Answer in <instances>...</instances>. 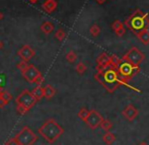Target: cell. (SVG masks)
Here are the masks:
<instances>
[{
    "mask_svg": "<svg viewBox=\"0 0 149 145\" xmlns=\"http://www.w3.org/2000/svg\"><path fill=\"white\" fill-rule=\"evenodd\" d=\"M41 72H40L39 69L36 66H33V64H30L24 71H22V74L24 76V78L30 83H33L35 79L37 78V76Z\"/></svg>",
    "mask_w": 149,
    "mask_h": 145,
    "instance_id": "obj_8",
    "label": "cell"
},
{
    "mask_svg": "<svg viewBox=\"0 0 149 145\" xmlns=\"http://www.w3.org/2000/svg\"><path fill=\"white\" fill-rule=\"evenodd\" d=\"M31 2H33V3H36V2H38V0H30Z\"/></svg>",
    "mask_w": 149,
    "mask_h": 145,
    "instance_id": "obj_37",
    "label": "cell"
},
{
    "mask_svg": "<svg viewBox=\"0 0 149 145\" xmlns=\"http://www.w3.org/2000/svg\"><path fill=\"white\" fill-rule=\"evenodd\" d=\"M87 67L86 65L84 64V63L82 62V61H80V62H78L76 64V66H75V70H76V72L78 73V74H83V73L86 71Z\"/></svg>",
    "mask_w": 149,
    "mask_h": 145,
    "instance_id": "obj_21",
    "label": "cell"
},
{
    "mask_svg": "<svg viewBox=\"0 0 149 145\" xmlns=\"http://www.w3.org/2000/svg\"><path fill=\"white\" fill-rule=\"evenodd\" d=\"M102 141H104L107 145H112L115 141H116V135L110 131L106 132V134L102 136Z\"/></svg>",
    "mask_w": 149,
    "mask_h": 145,
    "instance_id": "obj_17",
    "label": "cell"
},
{
    "mask_svg": "<svg viewBox=\"0 0 149 145\" xmlns=\"http://www.w3.org/2000/svg\"><path fill=\"white\" fill-rule=\"evenodd\" d=\"M2 90H3V88H2V86H1V85H0V92H1Z\"/></svg>",
    "mask_w": 149,
    "mask_h": 145,
    "instance_id": "obj_38",
    "label": "cell"
},
{
    "mask_svg": "<svg viewBox=\"0 0 149 145\" xmlns=\"http://www.w3.org/2000/svg\"><path fill=\"white\" fill-rule=\"evenodd\" d=\"M5 145H19L18 144V142L16 141L15 138H10V139H8L7 141L5 142Z\"/></svg>",
    "mask_w": 149,
    "mask_h": 145,
    "instance_id": "obj_31",
    "label": "cell"
},
{
    "mask_svg": "<svg viewBox=\"0 0 149 145\" xmlns=\"http://www.w3.org/2000/svg\"><path fill=\"white\" fill-rule=\"evenodd\" d=\"M136 37L139 39V41L143 45H149V29H144V31L136 33Z\"/></svg>",
    "mask_w": 149,
    "mask_h": 145,
    "instance_id": "obj_14",
    "label": "cell"
},
{
    "mask_svg": "<svg viewBox=\"0 0 149 145\" xmlns=\"http://www.w3.org/2000/svg\"><path fill=\"white\" fill-rule=\"evenodd\" d=\"M94 78L110 93L115 92V90L121 85L118 71H117L116 68H114L112 66L108 67V68L102 71H97L94 74Z\"/></svg>",
    "mask_w": 149,
    "mask_h": 145,
    "instance_id": "obj_1",
    "label": "cell"
},
{
    "mask_svg": "<svg viewBox=\"0 0 149 145\" xmlns=\"http://www.w3.org/2000/svg\"><path fill=\"white\" fill-rule=\"evenodd\" d=\"M2 48H3V42L0 40V50H2Z\"/></svg>",
    "mask_w": 149,
    "mask_h": 145,
    "instance_id": "obj_35",
    "label": "cell"
},
{
    "mask_svg": "<svg viewBox=\"0 0 149 145\" xmlns=\"http://www.w3.org/2000/svg\"><path fill=\"white\" fill-rule=\"evenodd\" d=\"M121 62H122V59L121 58H119L118 56H116V55H110V63H111V66L112 67H114V68H118V66L120 64H121Z\"/></svg>",
    "mask_w": 149,
    "mask_h": 145,
    "instance_id": "obj_19",
    "label": "cell"
},
{
    "mask_svg": "<svg viewBox=\"0 0 149 145\" xmlns=\"http://www.w3.org/2000/svg\"><path fill=\"white\" fill-rule=\"evenodd\" d=\"M138 114H139V111H138V109L136 108L135 106H133V105H128V106H126L125 108H124V110L122 111V115L124 116L126 120H128V121L132 122L134 121V120L137 118Z\"/></svg>",
    "mask_w": 149,
    "mask_h": 145,
    "instance_id": "obj_10",
    "label": "cell"
},
{
    "mask_svg": "<svg viewBox=\"0 0 149 145\" xmlns=\"http://www.w3.org/2000/svg\"><path fill=\"white\" fill-rule=\"evenodd\" d=\"M89 33H90V35H91L92 37L96 38L100 33V28L97 26V24H92V26H90V29H89Z\"/></svg>",
    "mask_w": 149,
    "mask_h": 145,
    "instance_id": "obj_23",
    "label": "cell"
},
{
    "mask_svg": "<svg viewBox=\"0 0 149 145\" xmlns=\"http://www.w3.org/2000/svg\"><path fill=\"white\" fill-rule=\"evenodd\" d=\"M2 18H3V13H2V12L0 11V20H1Z\"/></svg>",
    "mask_w": 149,
    "mask_h": 145,
    "instance_id": "obj_36",
    "label": "cell"
},
{
    "mask_svg": "<svg viewBox=\"0 0 149 145\" xmlns=\"http://www.w3.org/2000/svg\"><path fill=\"white\" fill-rule=\"evenodd\" d=\"M31 92L37 100H40L44 98V87L42 85H37L36 87H33Z\"/></svg>",
    "mask_w": 149,
    "mask_h": 145,
    "instance_id": "obj_16",
    "label": "cell"
},
{
    "mask_svg": "<svg viewBox=\"0 0 149 145\" xmlns=\"http://www.w3.org/2000/svg\"><path fill=\"white\" fill-rule=\"evenodd\" d=\"M54 29H55V24L52 22H44L43 24H41V31H43L45 35H50L51 33H53Z\"/></svg>",
    "mask_w": 149,
    "mask_h": 145,
    "instance_id": "obj_13",
    "label": "cell"
},
{
    "mask_svg": "<svg viewBox=\"0 0 149 145\" xmlns=\"http://www.w3.org/2000/svg\"><path fill=\"white\" fill-rule=\"evenodd\" d=\"M123 26H124V24L122 22H120V20H115L114 22H113V24H112V29H114L115 31H118L119 29H121V28H123Z\"/></svg>",
    "mask_w": 149,
    "mask_h": 145,
    "instance_id": "obj_26",
    "label": "cell"
},
{
    "mask_svg": "<svg viewBox=\"0 0 149 145\" xmlns=\"http://www.w3.org/2000/svg\"><path fill=\"white\" fill-rule=\"evenodd\" d=\"M100 127L102 128V130H104L106 132H108V131H110V130H112L113 123L108 119H102V121L100 122Z\"/></svg>",
    "mask_w": 149,
    "mask_h": 145,
    "instance_id": "obj_18",
    "label": "cell"
},
{
    "mask_svg": "<svg viewBox=\"0 0 149 145\" xmlns=\"http://www.w3.org/2000/svg\"><path fill=\"white\" fill-rule=\"evenodd\" d=\"M88 114H89V110H87L86 108H81L80 110H79L77 116H78V118L80 120H82L83 122H85V120H86L87 117H88Z\"/></svg>",
    "mask_w": 149,
    "mask_h": 145,
    "instance_id": "obj_20",
    "label": "cell"
},
{
    "mask_svg": "<svg viewBox=\"0 0 149 145\" xmlns=\"http://www.w3.org/2000/svg\"><path fill=\"white\" fill-rule=\"evenodd\" d=\"M115 33H116L117 37H123V36L126 33V29H125V26H123V28L119 29L118 31H116Z\"/></svg>",
    "mask_w": 149,
    "mask_h": 145,
    "instance_id": "obj_30",
    "label": "cell"
},
{
    "mask_svg": "<svg viewBox=\"0 0 149 145\" xmlns=\"http://www.w3.org/2000/svg\"><path fill=\"white\" fill-rule=\"evenodd\" d=\"M38 133L49 143H54L57 141L64 133V128L56 120L49 119L39 128Z\"/></svg>",
    "mask_w": 149,
    "mask_h": 145,
    "instance_id": "obj_2",
    "label": "cell"
},
{
    "mask_svg": "<svg viewBox=\"0 0 149 145\" xmlns=\"http://www.w3.org/2000/svg\"><path fill=\"white\" fill-rule=\"evenodd\" d=\"M16 111H17V113H18V114H20V115H24V114H26V113L29 112L28 109H26L24 107H22V106H19V105H16Z\"/></svg>",
    "mask_w": 149,
    "mask_h": 145,
    "instance_id": "obj_28",
    "label": "cell"
},
{
    "mask_svg": "<svg viewBox=\"0 0 149 145\" xmlns=\"http://www.w3.org/2000/svg\"><path fill=\"white\" fill-rule=\"evenodd\" d=\"M0 98H1L2 100H4V102H5L6 104H8V102L13 98V96H12L11 93H9V92L6 91V90H2V91L0 92Z\"/></svg>",
    "mask_w": 149,
    "mask_h": 145,
    "instance_id": "obj_22",
    "label": "cell"
},
{
    "mask_svg": "<svg viewBox=\"0 0 149 145\" xmlns=\"http://www.w3.org/2000/svg\"><path fill=\"white\" fill-rule=\"evenodd\" d=\"M17 55H18V57H20L22 60L29 62V61L31 60V59L35 57L36 52H35V50L33 49L31 46L24 45L17 51Z\"/></svg>",
    "mask_w": 149,
    "mask_h": 145,
    "instance_id": "obj_9",
    "label": "cell"
},
{
    "mask_svg": "<svg viewBox=\"0 0 149 145\" xmlns=\"http://www.w3.org/2000/svg\"><path fill=\"white\" fill-rule=\"evenodd\" d=\"M55 38L58 41H63L66 38V31L63 29H58L55 33Z\"/></svg>",
    "mask_w": 149,
    "mask_h": 145,
    "instance_id": "obj_25",
    "label": "cell"
},
{
    "mask_svg": "<svg viewBox=\"0 0 149 145\" xmlns=\"http://www.w3.org/2000/svg\"><path fill=\"white\" fill-rule=\"evenodd\" d=\"M110 66V55L108 53H106V52H104L96 59V71H102Z\"/></svg>",
    "mask_w": 149,
    "mask_h": 145,
    "instance_id": "obj_11",
    "label": "cell"
},
{
    "mask_svg": "<svg viewBox=\"0 0 149 145\" xmlns=\"http://www.w3.org/2000/svg\"><path fill=\"white\" fill-rule=\"evenodd\" d=\"M65 58H66V60L68 61L69 63H74L77 59V54L75 53L74 51H69L68 53L66 54Z\"/></svg>",
    "mask_w": 149,
    "mask_h": 145,
    "instance_id": "obj_24",
    "label": "cell"
},
{
    "mask_svg": "<svg viewBox=\"0 0 149 145\" xmlns=\"http://www.w3.org/2000/svg\"><path fill=\"white\" fill-rule=\"evenodd\" d=\"M55 94L56 89L51 84H47L46 86H44V98H46L47 100H51Z\"/></svg>",
    "mask_w": 149,
    "mask_h": 145,
    "instance_id": "obj_15",
    "label": "cell"
},
{
    "mask_svg": "<svg viewBox=\"0 0 149 145\" xmlns=\"http://www.w3.org/2000/svg\"><path fill=\"white\" fill-rule=\"evenodd\" d=\"M96 2H97L98 4H102V3H104V2L107 1V0H95Z\"/></svg>",
    "mask_w": 149,
    "mask_h": 145,
    "instance_id": "obj_33",
    "label": "cell"
},
{
    "mask_svg": "<svg viewBox=\"0 0 149 145\" xmlns=\"http://www.w3.org/2000/svg\"><path fill=\"white\" fill-rule=\"evenodd\" d=\"M57 5H58V3L56 0H46V1L42 4V8H43L47 13H52V12L56 10Z\"/></svg>",
    "mask_w": 149,
    "mask_h": 145,
    "instance_id": "obj_12",
    "label": "cell"
},
{
    "mask_svg": "<svg viewBox=\"0 0 149 145\" xmlns=\"http://www.w3.org/2000/svg\"><path fill=\"white\" fill-rule=\"evenodd\" d=\"M29 65H30V64H29V63L26 62V61L22 60V61H20V62H18L17 64H16V67H17V68L19 69L20 71H24V69H26V67L29 66Z\"/></svg>",
    "mask_w": 149,
    "mask_h": 145,
    "instance_id": "obj_27",
    "label": "cell"
},
{
    "mask_svg": "<svg viewBox=\"0 0 149 145\" xmlns=\"http://www.w3.org/2000/svg\"><path fill=\"white\" fill-rule=\"evenodd\" d=\"M124 26L130 29L134 33H138L144 29H149V17L148 14L137 9L123 22Z\"/></svg>",
    "mask_w": 149,
    "mask_h": 145,
    "instance_id": "obj_3",
    "label": "cell"
},
{
    "mask_svg": "<svg viewBox=\"0 0 149 145\" xmlns=\"http://www.w3.org/2000/svg\"><path fill=\"white\" fill-rule=\"evenodd\" d=\"M19 145H33L38 141V135L28 126L22 128L19 132L14 137Z\"/></svg>",
    "mask_w": 149,
    "mask_h": 145,
    "instance_id": "obj_4",
    "label": "cell"
},
{
    "mask_svg": "<svg viewBox=\"0 0 149 145\" xmlns=\"http://www.w3.org/2000/svg\"><path fill=\"white\" fill-rule=\"evenodd\" d=\"M121 59L124 61H127V62L131 63L132 65H140L143 62L144 59H145V54L142 51H140L138 48L133 47Z\"/></svg>",
    "mask_w": 149,
    "mask_h": 145,
    "instance_id": "obj_5",
    "label": "cell"
},
{
    "mask_svg": "<svg viewBox=\"0 0 149 145\" xmlns=\"http://www.w3.org/2000/svg\"><path fill=\"white\" fill-rule=\"evenodd\" d=\"M102 119H104V117L100 115V112H97L96 110H91L89 111L88 117L85 120V123L87 124V126L90 129L94 130L97 127H100V124L102 121Z\"/></svg>",
    "mask_w": 149,
    "mask_h": 145,
    "instance_id": "obj_7",
    "label": "cell"
},
{
    "mask_svg": "<svg viewBox=\"0 0 149 145\" xmlns=\"http://www.w3.org/2000/svg\"><path fill=\"white\" fill-rule=\"evenodd\" d=\"M38 100L33 98V96L31 94V92L30 90H24L22 91L18 96L15 98V104L19 105V106L24 107L26 109H28L29 111L37 104Z\"/></svg>",
    "mask_w": 149,
    "mask_h": 145,
    "instance_id": "obj_6",
    "label": "cell"
},
{
    "mask_svg": "<svg viewBox=\"0 0 149 145\" xmlns=\"http://www.w3.org/2000/svg\"><path fill=\"white\" fill-rule=\"evenodd\" d=\"M138 145H149V144L147 143V142H145V141H142V142H140Z\"/></svg>",
    "mask_w": 149,
    "mask_h": 145,
    "instance_id": "obj_34",
    "label": "cell"
},
{
    "mask_svg": "<svg viewBox=\"0 0 149 145\" xmlns=\"http://www.w3.org/2000/svg\"><path fill=\"white\" fill-rule=\"evenodd\" d=\"M43 82H44V76L42 75V73H40V74L37 76V78L35 79L33 83H36L37 85H42V83Z\"/></svg>",
    "mask_w": 149,
    "mask_h": 145,
    "instance_id": "obj_29",
    "label": "cell"
},
{
    "mask_svg": "<svg viewBox=\"0 0 149 145\" xmlns=\"http://www.w3.org/2000/svg\"><path fill=\"white\" fill-rule=\"evenodd\" d=\"M6 105H7V104H6V102H4V100H2V98H0V108H4V107H5Z\"/></svg>",
    "mask_w": 149,
    "mask_h": 145,
    "instance_id": "obj_32",
    "label": "cell"
}]
</instances>
